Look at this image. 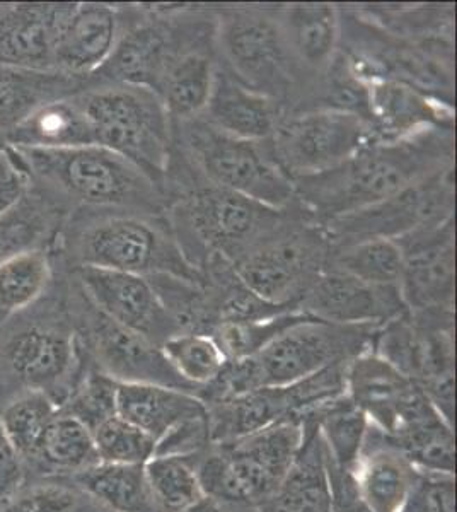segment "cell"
<instances>
[{"label":"cell","instance_id":"obj_1","mask_svg":"<svg viewBox=\"0 0 457 512\" xmlns=\"http://www.w3.org/2000/svg\"><path fill=\"white\" fill-rule=\"evenodd\" d=\"M169 224L191 267L202 268L212 255L239 262L301 217L297 202L273 209L205 180L176 147L164 181Z\"/></svg>","mask_w":457,"mask_h":512},{"label":"cell","instance_id":"obj_2","mask_svg":"<svg viewBox=\"0 0 457 512\" xmlns=\"http://www.w3.org/2000/svg\"><path fill=\"white\" fill-rule=\"evenodd\" d=\"M454 128L432 127L398 140H372L319 175L294 180L296 202L319 226L384 202L454 166Z\"/></svg>","mask_w":457,"mask_h":512},{"label":"cell","instance_id":"obj_3","mask_svg":"<svg viewBox=\"0 0 457 512\" xmlns=\"http://www.w3.org/2000/svg\"><path fill=\"white\" fill-rule=\"evenodd\" d=\"M53 263L55 279L47 294L7 316L0 328V396L6 395L7 402L26 391H41L60 408L93 367L70 315V270Z\"/></svg>","mask_w":457,"mask_h":512},{"label":"cell","instance_id":"obj_4","mask_svg":"<svg viewBox=\"0 0 457 512\" xmlns=\"http://www.w3.org/2000/svg\"><path fill=\"white\" fill-rule=\"evenodd\" d=\"M67 270L101 268L152 277L168 274L203 284L174 238L166 214L128 209L70 212L50 251Z\"/></svg>","mask_w":457,"mask_h":512},{"label":"cell","instance_id":"obj_5","mask_svg":"<svg viewBox=\"0 0 457 512\" xmlns=\"http://www.w3.org/2000/svg\"><path fill=\"white\" fill-rule=\"evenodd\" d=\"M14 149L36 187L57 198L69 212L128 209L166 214L168 200L162 190L134 164L105 147L82 146L62 151Z\"/></svg>","mask_w":457,"mask_h":512},{"label":"cell","instance_id":"obj_6","mask_svg":"<svg viewBox=\"0 0 457 512\" xmlns=\"http://www.w3.org/2000/svg\"><path fill=\"white\" fill-rule=\"evenodd\" d=\"M76 99L91 125L94 146L127 159L164 193L173 122L161 98L151 89L89 81Z\"/></svg>","mask_w":457,"mask_h":512},{"label":"cell","instance_id":"obj_7","mask_svg":"<svg viewBox=\"0 0 457 512\" xmlns=\"http://www.w3.org/2000/svg\"><path fill=\"white\" fill-rule=\"evenodd\" d=\"M220 64L244 86L273 99L290 115L301 106L306 84L290 57L275 6H214Z\"/></svg>","mask_w":457,"mask_h":512},{"label":"cell","instance_id":"obj_8","mask_svg":"<svg viewBox=\"0 0 457 512\" xmlns=\"http://www.w3.org/2000/svg\"><path fill=\"white\" fill-rule=\"evenodd\" d=\"M302 443V424L285 420L234 441L210 444L191 460L205 495L261 511L284 482Z\"/></svg>","mask_w":457,"mask_h":512},{"label":"cell","instance_id":"obj_9","mask_svg":"<svg viewBox=\"0 0 457 512\" xmlns=\"http://www.w3.org/2000/svg\"><path fill=\"white\" fill-rule=\"evenodd\" d=\"M171 122L173 146L205 180L273 209L296 202L294 181L278 166L268 140L238 139L200 118Z\"/></svg>","mask_w":457,"mask_h":512},{"label":"cell","instance_id":"obj_10","mask_svg":"<svg viewBox=\"0 0 457 512\" xmlns=\"http://www.w3.org/2000/svg\"><path fill=\"white\" fill-rule=\"evenodd\" d=\"M371 350L418 384L440 414L454 424V311H406L377 328Z\"/></svg>","mask_w":457,"mask_h":512},{"label":"cell","instance_id":"obj_11","mask_svg":"<svg viewBox=\"0 0 457 512\" xmlns=\"http://www.w3.org/2000/svg\"><path fill=\"white\" fill-rule=\"evenodd\" d=\"M331 251L333 243L324 227L302 214L232 267L244 286L265 303L299 309L304 296L330 265Z\"/></svg>","mask_w":457,"mask_h":512},{"label":"cell","instance_id":"obj_12","mask_svg":"<svg viewBox=\"0 0 457 512\" xmlns=\"http://www.w3.org/2000/svg\"><path fill=\"white\" fill-rule=\"evenodd\" d=\"M69 308L82 349L101 373L116 383L157 384L198 396V391L174 371L162 347L103 315L82 291L72 270Z\"/></svg>","mask_w":457,"mask_h":512},{"label":"cell","instance_id":"obj_13","mask_svg":"<svg viewBox=\"0 0 457 512\" xmlns=\"http://www.w3.org/2000/svg\"><path fill=\"white\" fill-rule=\"evenodd\" d=\"M379 326L336 325L307 315L248 357L258 388L287 386L371 349Z\"/></svg>","mask_w":457,"mask_h":512},{"label":"cell","instance_id":"obj_14","mask_svg":"<svg viewBox=\"0 0 457 512\" xmlns=\"http://www.w3.org/2000/svg\"><path fill=\"white\" fill-rule=\"evenodd\" d=\"M376 139L371 123L359 115L311 110L285 115L268 144L280 169L294 181L335 168Z\"/></svg>","mask_w":457,"mask_h":512},{"label":"cell","instance_id":"obj_15","mask_svg":"<svg viewBox=\"0 0 457 512\" xmlns=\"http://www.w3.org/2000/svg\"><path fill=\"white\" fill-rule=\"evenodd\" d=\"M456 164L413 183L384 202L324 224L333 248L362 239L403 238L423 224L454 216L456 209Z\"/></svg>","mask_w":457,"mask_h":512},{"label":"cell","instance_id":"obj_16","mask_svg":"<svg viewBox=\"0 0 457 512\" xmlns=\"http://www.w3.org/2000/svg\"><path fill=\"white\" fill-rule=\"evenodd\" d=\"M403 255L400 292L410 313L454 311L456 294V219L423 224L396 239Z\"/></svg>","mask_w":457,"mask_h":512},{"label":"cell","instance_id":"obj_17","mask_svg":"<svg viewBox=\"0 0 457 512\" xmlns=\"http://www.w3.org/2000/svg\"><path fill=\"white\" fill-rule=\"evenodd\" d=\"M72 272L89 301L118 325L159 347L181 333L147 277L87 267Z\"/></svg>","mask_w":457,"mask_h":512},{"label":"cell","instance_id":"obj_18","mask_svg":"<svg viewBox=\"0 0 457 512\" xmlns=\"http://www.w3.org/2000/svg\"><path fill=\"white\" fill-rule=\"evenodd\" d=\"M347 395L384 436H393L432 403L418 384L371 349L348 362Z\"/></svg>","mask_w":457,"mask_h":512},{"label":"cell","instance_id":"obj_19","mask_svg":"<svg viewBox=\"0 0 457 512\" xmlns=\"http://www.w3.org/2000/svg\"><path fill=\"white\" fill-rule=\"evenodd\" d=\"M302 313L336 325L382 326L405 315L398 286H377L326 268L299 306Z\"/></svg>","mask_w":457,"mask_h":512},{"label":"cell","instance_id":"obj_20","mask_svg":"<svg viewBox=\"0 0 457 512\" xmlns=\"http://www.w3.org/2000/svg\"><path fill=\"white\" fill-rule=\"evenodd\" d=\"M123 24V4H74L58 33L52 69L89 79L115 50Z\"/></svg>","mask_w":457,"mask_h":512},{"label":"cell","instance_id":"obj_21","mask_svg":"<svg viewBox=\"0 0 457 512\" xmlns=\"http://www.w3.org/2000/svg\"><path fill=\"white\" fill-rule=\"evenodd\" d=\"M72 2H0V65L52 69Z\"/></svg>","mask_w":457,"mask_h":512},{"label":"cell","instance_id":"obj_22","mask_svg":"<svg viewBox=\"0 0 457 512\" xmlns=\"http://www.w3.org/2000/svg\"><path fill=\"white\" fill-rule=\"evenodd\" d=\"M275 12L290 57L306 84L304 103L340 52V6L277 4Z\"/></svg>","mask_w":457,"mask_h":512},{"label":"cell","instance_id":"obj_23","mask_svg":"<svg viewBox=\"0 0 457 512\" xmlns=\"http://www.w3.org/2000/svg\"><path fill=\"white\" fill-rule=\"evenodd\" d=\"M284 117L282 106L244 86L219 62L209 101L197 118L232 137L265 142Z\"/></svg>","mask_w":457,"mask_h":512},{"label":"cell","instance_id":"obj_24","mask_svg":"<svg viewBox=\"0 0 457 512\" xmlns=\"http://www.w3.org/2000/svg\"><path fill=\"white\" fill-rule=\"evenodd\" d=\"M215 28L217 19L186 41L185 47L171 60L157 88L156 94L174 122L200 117L209 101L219 64Z\"/></svg>","mask_w":457,"mask_h":512},{"label":"cell","instance_id":"obj_25","mask_svg":"<svg viewBox=\"0 0 457 512\" xmlns=\"http://www.w3.org/2000/svg\"><path fill=\"white\" fill-rule=\"evenodd\" d=\"M352 473L360 499L371 512L403 511L418 478L405 454L371 424Z\"/></svg>","mask_w":457,"mask_h":512},{"label":"cell","instance_id":"obj_26","mask_svg":"<svg viewBox=\"0 0 457 512\" xmlns=\"http://www.w3.org/2000/svg\"><path fill=\"white\" fill-rule=\"evenodd\" d=\"M369 123L379 140H398L432 127L454 128V106L394 81L369 82Z\"/></svg>","mask_w":457,"mask_h":512},{"label":"cell","instance_id":"obj_27","mask_svg":"<svg viewBox=\"0 0 457 512\" xmlns=\"http://www.w3.org/2000/svg\"><path fill=\"white\" fill-rule=\"evenodd\" d=\"M89 79L55 69L0 65V130L7 135L45 106L86 91Z\"/></svg>","mask_w":457,"mask_h":512},{"label":"cell","instance_id":"obj_28","mask_svg":"<svg viewBox=\"0 0 457 512\" xmlns=\"http://www.w3.org/2000/svg\"><path fill=\"white\" fill-rule=\"evenodd\" d=\"M69 210L31 181L18 204L0 214V263L29 251H52Z\"/></svg>","mask_w":457,"mask_h":512},{"label":"cell","instance_id":"obj_29","mask_svg":"<svg viewBox=\"0 0 457 512\" xmlns=\"http://www.w3.org/2000/svg\"><path fill=\"white\" fill-rule=\"evenodd\" d=\"M116 414L154 439V443L188 420L207 414L193 393L157 384L118 383Z\"/></svg>","mask_w":457,"mask_h":512},{"label":"cell","instance_id":"obj_30","mask_svg":"<svg viewBox=\"0 0 457 512\" xmlns=\"http://www.w3.org/2000/svg\"><path fill=\"white\" fill-rule=\"evenodd\" d=\"M304 443L284 482L261 512H330L331 494L328 458L313 424H302Z\"/></svg>","mask_w":457,"mask_h":512},{"label":"cell","instance_id":"obj_31","mask_svg":"<svg viewBox=\"0 0 457 512\" xmlns=\"http://www.w3.org/2000/svg\"><path fill=\"white\" fill-rule=\"evenodd\" d=\"M210 444L227 443L292 420L287 386H263L244 395L205 403Z\"/></svg>","mask_w":457,"mask_h":512},{"label":"cell","instance_id":"obj_32","mask_svg":"<svg viewBox=\"0 0 457 512\" xmlns=\"http://www.w3.org/2000/svg\"><path fill=\"white\" fill-rule=\"evenodd\" d=\"M7 144L21 149L62 151L94 146L93 132L76 96L45 106L7 135Z\"/></svg>","mask_w":457,"mask_h":512},{"label":"cell","instance_id":"obj_33","mask_svg":"<svg viewBox=\"0 0 457 512\" xmlns=\"http://www.w3.org/2000/svg\"><path fill=\"white\" fill-rule=\"evenodd\" d=\"M388 437V436H386ZM389 443L405 454L418 472L456 475L454 424L430 407L388 437Z\"/></svg>","mask_w":457,"mask_h":512},{"label":"cell","instance_id":"obj_34","mask_svg":"<svg viewBox=\"0 0 457 512\" xmlns=\"http://www.w3.org/2000/svg\"><path fill=\"white\" fill-rule=\"evenodd\" d=\"M77 489L111 512H156L144 466L98 463L72 477Z\"/></svg>","mask_w":457,"mask_h":512},{"label":"cell","instance_id":"obj_35","mask_svg":"<svg viewBox=\"0 0 457 512\" xmlns=\"http://www.w3.org/2000/svg\"><path fill=\"white\" fill-rule=\"evenodd\" d=\"M301 424H313L318 429L328 460L336 468L352 472L364 448L369 420L348 395L326 403L307 415Z\"/></svg>","mask_w":457,"mask_h":512},{"label":"cell","instance_id":"obj_36","mask_svg":"<svg viewBox=\"0 0 457 512\" xmlns=\"http://www.w3.org/2000/svg\"><path fill=\"white\" fill-rule=\"evenodd\" d=\"M35 458L50 472L67 473L70 477L99 463L93 432L60 408L48 425Z\"/></svg>","mask_w":457,"mask_h":512},{"label":"cell","instance_id":"obj_37","mask_svg":"<svg viewBox=\"0 0 457 512\" xmlns=\"http://www.w3.org/2000/svg\"><path fill=\"white\" fill-rule=\"evenodd\" d=\"M55 279V263L47 250L29 251L0 263V311L16 315L38 303Z\"/></svg>","mask_w":457,"mask_h":512},{"label":"cell","instance_id":"obj_38","mask_svg":"<svg viewBox=\"0 0 457 512\" xmlns=\"http://www.w3.org/2000/svg\"><path fill=\"white\" fill-rule=\"evenodd\" d=\"M328 268L369 284L400 287L403 255L393 239H362L352 245L333 248Z\"/></svg>","mask_w":457,"mask_h":512},{"label":"cell","instance_id":"obj_39","mask_svg":"<svg viewBox=\"0 0 457 512\" xmlns=\"http://www.w3.org/2000/svg\"><path fill=\"white\" fill-rule=\"evenodd\" d=\"M144 470L156 512L186 511L205 495L191 458L154 456Z\"/></svg>","mask_w":457,"mask_h":512},{"label":"cell","instance_id":"obj_40","mask_svg":"<svg viewBox=\"0 0 457 512\" xmlns=\"http://www.w3.org/2000/svg\"><path fill=\"white\" fill-rule=\"evenodd\" d=\"M58 405L47 393L26 391L16 395L0 410V425L21 458H35Z\"/></svg>","mask_w":457,"mask_h":512},{"label":"cell","instance_id":"obj_41","mask_svg":"<svg viewBox=\"0 0 457 512\" xmlns=\"http://www.w3.org/2000/svg\"><path fill=\"white\" fill-rule=\"evenodd\" d=\"M162 352L174 371L198 393L219 376L227 362L214 338L205 333H178L162 345Z\"/></svg>","mask_w":457,"mask_h":512},{"label":"cell","instance_id":"obj_42","mask_svg":"<svg viewBox=\"0 0 457 512\" xmlns=\"http://www.w3.org/2000/svg\"><path fill=\"white\" fill-rule=\"evenodd\" d=\"M306 316L302 311H289L267 320L224 323L215 326L209 335L219 345L222 354L226 355L227 361H238L258 354L273 338H277L289 326L296 325L297 321L304 320Z\"/></svg>","mask_w":457,"mask_h":512},{"label":"cell","instance_id":"obj_43","mask_svg":"<svg viewBox=\"0 0 457 512\" xmlns=\"http://www.w3.org/2000/svg\"><path fill=\"white\" fill-rule=\"evenodd\" d=\"M99 463L144 466L156 453V443L139 427L115 415L93 432Z\"/></svg>","mask_w":457,"mask_h":512},{"label":"cell","instance_id":"obj_44","mask_svg":"<svg viewBox=\"0 0 457 512\" xmlns=\"http://www.w3.org/2000/svg\"><path fill=\"white\" fill-rule=\"evenodd\" d=\"M116 391L118 383L110 376L91 367L76 390L60 405L64 414L79 420L89 431L94 432L106 420L113 419L116 414Z\"/></svg>","mask_w":457,"mask_h":512},{"label":"cell","instance_id":"obj_45","mask_svg":"<svg viewBox=\"0 0 457 512\" xmlns=\"http://www.w3.org/2000/svg\"><path fill=\"white\" fill-rule=\"evenodd\" d=\"M401 512H456V475L418 472Z\"/></svg>","mask_w":457,"mask_h":512},{"label":"cell","instance_id":"obj_46","mask_svg":"<svg viewBox=\"0 0 457 512\" xmlns=\"http://www.w3.org/2000/svg\"><path fill=\"white\" fill-rule=\"evenodd\" d=\"M87 495L77 494L64 485H45L16 495L7 502L4 512H70L81 506Z\"/></svg>","mask_w":457,"mask_h":512},{"label":"cell","instance_id":"obj_47","mask_svg":"<svg viewBox=\"0 0 457 512\" xmlns=\"http://www.w3.org/2000/svg\"><path fill=\"white\" fill-rule=\"evenodd\" d=\"M31 188V175L19 152L7 146L0 151V214L18 204Z\"/></svg>","mask_w":457,"mask_h":512},{"label":"cell","instance_id":"obj_48","mask_svg":"<svg viewBox=\"0 0 457 512\" xmlns=\"http://www.w3.org/2000/svg\"><path fill=\"white\" fill-rule=\"evenodd\" d=\"M23 458L14 449L0 425V506L19 494V487L23 483Z\"/></svg>","mask_w":457,"mask_h":512},{"label":"cell","instance_id":"obj_49","mask_svg":"<svg viewBox=\"0 0 457 512\" xmlns=\"http://www.w3.org/2000/svg\"><path fill=\"white\" fill-rule=\"evenodd\" d=\"M328 472H330L331 494H333L330 512H371L360 499L352 472L336 468L330 460H328Z\"/></svg>","mask_w":457,"mask_h":512},{"label":"cell","instance_id":"obj_50","mask_svg":"<svg viewBox=\"0 0 457 512\" xmlns=\"http://www.w3.org/2000/svg\"><path fill=\"white\" fill-rule=\"evenodd\" d=\"M183 512H261L260 509H253V507L238 506L232 502L220 501L210 495H203L200 501L195 502L193 506L188 507Z\"/></svg>","mask_w":457,"mask_h":512},{"label":"cell","instance_id":"obj_51","mask_svg":"<svg viewBox=\"0 0 457 512\" xmlns=\"http://www.w3.org/2000/svg\"><path fill=\"white\" fill-rule=\"evenodd\" d=\"M7 146H9V144H7L6 134L0 130V151H2V149H6Z\"/></svg>","mask_w":457,"mask_h":512},{"label":"cell","instance_id":"obj_52","mask_svg":"<svg viewBox=\"0 0 457 512\" xmlns=\"http://www.w3.org/2000/svg\"><path fill=\"white\" fill-rule=\"evenodd\" d=\"M7 315H4L2 311H0V328H2V325H4V321H6Z\"/></svg>","mask_w":457,"mask_h":512}]
</instances>
